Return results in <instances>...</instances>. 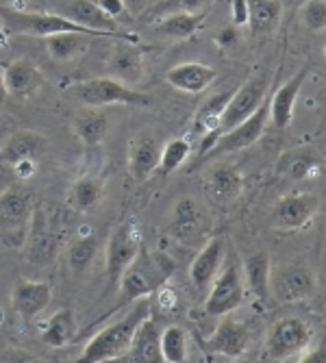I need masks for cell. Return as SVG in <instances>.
Returning a JSON list of instances; mask_svg holds the SVG:
<instances>
[{
	"instance_id": "cell-36",
	"label": "cell",
	"mask_w": 326,
	"mask_h": 363,
	"mask_svg": "<svg viewBox=\"0 0 326 363\" xmlns=\"http://www.w3.org/2000/svg\"><path fill=\"white\" fill-rule=\"evenodd\" d=\"M189 152H191V146H189L187 140H183V138L170 140L166 146L161 148V159H159V168L157 170L161 174H172V172H176L183 166V163L187 161Z\"/></svg>"
},
{
	"instance_id": "cell-22",
	"label": "cell",
	"mask_w": 326,
	"mask_h": 363,
	"mask_svg": "<svg viewBox=\"0 0 326 363\" xmlns=\"http://www.w3.org/2000/svg\"><path fill=\"white\" fill-rule=\"evenodd\" d=\"M311 68L309 65H303V68L293 74L289 81H285L274 96L270 98V120L276 128H285L289 126L291 118H293V109H296V101H298V94L309 77Z\"/></svg>"
},
{
	"instance_id": "cell-1",
	"label": "cell",
	"mask_w": 326,
	"mask_h": 363,
	"mask_svg": "<svg viewBox=\"0 0 326 363\" xmlns=\"http://www.w3.org/2000/svg\"><path fill=\"white\" fill-rule=\"evenodd\" d=\"M176 270V263L170 255L161 250H140L133 263L120 277V294L116 301V311L124 305H133L140 298H148L150 294L166 285Z\"/></svg>"
},
{
	"instance_id": "cell-29",
	"label": "cell",
	"mask_w": 326,
	"mask_h": 363,
	"mask_svg": "<svg viewBox=\"0 0 326 363\" xmlns=\"http://www.w3.org/2000/svg\"><path fill=\"white\" fill-rule=\"evenodd\" d=\"M205 11H172L166 13L161 20H157L154 30L163 38H170V40H187L191 35L198 33V28L205 22Z\"/></svg>"
},
{
	"instance_id": "cell-2",
	"label": "cell",
	"mask_w": 326,
	"mask_h": 363,
	"mask_svg": "<svg viewBox=\"0 0 326 363\" xmlns=\"http://www.w3.org/2000/svg\"><path fill=\"white\" fill-rule=\"evenodd\" d=\"M150 315V301L148 298H140L133 303L120 320H116L113 324L105 326L101 333H96L83 348L79 361H87V363H101V361H116L122 359L130 346V340H133L137 326L144 318Z\"/></svg>"
},
{
	"instance_id": "cell-18",
	"label": "cell",
	"mask_w": 326,
	"mask_h": 363,
	"mask_svg": "<svg viewBox=\"0 0 326 363\" xmlns=\"http://www.w3.org/2000/svg\"><path fill=\"white\" fill-rule=\"evenodd\" d=\"M224 259H226L224 238H211L203 246V250L196 255V259L191 261L189 279H191L193 287L198 291H209L213 279L218 277L220 268L224 266Z\"/></svg>"
},
{
	"instance_id": "cell-3",
	"label": "cell",
	"mask_w": 326,
	"mask_h": 363,
	"mask_svg": "<svg viewBox=\"0 0 326 363\" xmlns=\"http://www.w3.org/2000/svg\"><path fill=\"white\" fill-rule=\"evenodd\" d=\"M65 94L77 98L83 107H111V105H135L148 107L152 101L150 96L133 89L130 85L113 79V77H96L83 79L65 87Z\"/></svg>"
},
{
	"instance_id": "cell-33",
	"label": "cell",
	"mask_w": 326,
	"mask_h": 363,
	"mask_svg": "<svg viewBox=\"0 0 326 363\" xmlns=\"http://www.w3.org/2000/svg\"><path fill=\"white\" fill-rule=\"evenodd\" d=\"M77 335V318L72 309H59L46 324L42 342L48 348H63L68 346Z\"/></svg>"
},
{
	"instance_id": "cell-24",
	"label": "cell",
	"mask_w": 326,
	"mask_h": 363,
	"mask_svg": "<svg viewBox=\"0 0 326 363\" xmlns=\"http://www.w3.org/2000/svg\"><path fill=\"white\" fill-rule=\"evenodd\" d=\"M205 189L213 203L231 205L237 201L244 189V177L235 166H218L207 174Z\"/></svg>"
},
{
	"instance_id": "cell-25",
	"label": "cell",
	"mask_w": 326,
	"mask_h": 363,
	"mask_svg": "<svg viewBox=\"0 0 326 363\" xmlns=\"http://www.w3.org/2000/svg\"><path fill=\"white\" fill-rule=\"evenodd\" d=\"M109 126H111V122L101 107H83L74 113V120H72L74 135L87 148L101 146L109 133Z\"/></svg>"
},
{
	"instance_id": "cell-23",
	"label": "cell",
	"mask_w": 326,
	"mask_h": 363,
	"mask_svg": "<svg viewBox=\"0 0 326 363\" xmlns=\"http://www.w3.org/2000/svg\"><path fill=\"white\" fill-rule=\"evenodd\" d=\"M126 361L133 363H161V326L154 318H144L137 331L130 340V346L124 354Z\"/></svg>"
},
{
	"instance_id": "cell-38",
	"label": "cell",
	"mask_w": 326,
	"mask_h": 363,
	"mask_svg": "<svg viewBox=\"0 0 326 363\" xmlns=\"http://www.w3.org/2000/svg\"><path fill=\"white\" fill-rule=\"evenodd\" d=\"M300 18L313 33L326 28V0H307L300 7Z\"/></svg>"
},
{
	"instance_id": "cell-44",
	"label": "cell",
	"mask_w": 326,
	"mask_h": 363,
	"mask_svg": "<svg viewBox=\"0 0 326 363\" xmlns=\"http://www.w3.org/2000/svg\"><path fill=\"white\" fill-rule=\"evenodd\" d=\"M13 170L22 181H26V179H30L33 174L38 172V161H20L13 166Z\"/></svg>"
},
{
	"instance_id": "cell-45",
	"label": "cell",
	"mask_w": 326,
	"mask_h": 363,
	"mask_svg": "<svg viewBox=\"0 0 326 363\" xmlns=\"http://www.w3.org/2000/svg\"><path fill=\"white\" fill-rule=\"evenodd\" d=\"M9 98V94H7V87H5V79H3V68H0V109H3V105H5V101Z\"/></svg>"
},
{
	"instance_id": "cell-47",
	"label": "cell",
	"mask_w": 326,
	"mask_h": 363,
	"mask_svg": "<svg viewBox=\"0 0 326 363\" xmlns=\"http://www.w3.org/2000/svg\"><path fill=\"white\" fill-rule=\"evenodd\" d=\"M9 3H20V0H9Z\"/></svg>"
},
{
	"instance_id": "cell-7",
	"label": "cell",
	"mask_w": 326,
	"mask_h": 363,
	"mask_svg": "<svg viewBox=\"0 0 326 363\" xmlns=\"http://www.w3.org/2000/svg\"><path fill=\"white\" fill-rule=\"evenodd\" d=\"M0 22L7 26V30L18 33V35H30V38H48L63 30H77V33H85V35L96 38V33H91L89 28L77 24L68 16H57V13H24L16 9H5Z\"/></svg>"
},
{
	"instance_id": "cell-4",
	"label": "cell",
	"mask_w": 326,
	"mask_h": 363,
	"mask_svg": "<svg viewBox=\"0 0 326 363\" xmlns=\"http://www.w3.org/2000/svg\"><path fill=\"white\" fill-rule=\"evenodd\" d=\"M313 342L311 326L300 318H281L272 324L264 344V359L285 361L300 357Z\"/></svg>"
},
{
	"instance_id": "cell-17",
	"label": "cell",
	"mask_w": 326,
	"mask_h": 363,
	"mask_svg": "<svg viewBox=\"0 0 326 363\" xmlns=\"http://www.w3.org/2000/svg\"><path fill=\"white\" fill-rule=\"evenodd\" d=\"M50 301H52V287L42 281L20 279L11 291V305L24 324L35 320L50 305Z\"/></svg>"
},
{
	"instance_id": "cell-9",
	"label": "cell",
	"mask_w": 326,
	"mask_h": 363,
	"mask_svg": "<svg viewBox=\"0 0 326 363\" xmlns=\"http://www.w3.org/2000/svg\"><path fill=\"white\" fill-rule=\"evenodd\" d=\"M315 279L305 263H287L270 277V294L283 305L300 303L313 294Z\"/></svg>"
},
{
	"instance_id": "cell-35",
	"label": "cell",
	"mask_w": 326,
	"mask_h": 363,
	"mask_svg": "<svg viewBox=\"0 0 326 363\" xmlns=\"http://www.w3.org/2000/svg\"><path fill=\"white\" fill-rule=\"evenodd\" d=\"M161 357L168 363H183L187 359V333L185 328L172 324L161 331Z\"/></svg>"
},
{
	"instance_id": "cell-34",
	"label": "cell",
	"mask_w": 326,
	"mask_h": 363,
	"mask_svg": "<svg viewBox=\"0 0 326 363\" xmlns=\"http://www.w3.org/2000/svg\"><path fill=\"white\" fill-rule=\"evenodd\" d=\"M105 194V185L96 177H81L72 183L70 189V203L77 211H91L94 207L101 205Z\"/></svg>"
},
{
	"instance_id": "cell-39",
	"label": "cell",
	"mask_w": 326,
	"mask_h": 363,
	"mask_svg": "<svg viewBox=\"0 0 326 363\" xmlns=\"http://www.w3.org/2000/svg\"><path fill=\"white\" fill-rule=\"evenodd\" d=\"M209 0H161L157 7L150 9V13H172V11H205Z\"/></svg>"
},
{
	"instance_id": "cell-12",
	"label": "cell",
	"mask_w": 326,
	"mask_h": 363,
	"mask_svg": "<svg viewBox=\"0 0 326 363\" xmlns=\"http://www.w3.org/2000/svg\"><path fill=\"white\" fill-rule=\"evenodd\" d=\"M24 240H26L24 242V257L28 263H33V266H48L59 250V242H57L55 230L50 228L46 213L38 205H35V211H33V218L28 222Z\"/></svg>"
},
{
	"instance_id": "cell-41",
	"label": "cell",
	"mask_w": 326,
	"mask_h": 363,
	"mask_svg": "<svg viewBox=\"0 0 326 363\" xmlns=\"http://www.w3.org/2000/svg\"><path fill=\"white\" fill-rule=\"evenodd\" d=\"M231 20H233V26H237V28L248 24V0H233Z\"/></svg>"
},
{
	"instance_id": "cell-37",
	"label": "cell",
	"mask_w": 326,
	"mask_h": 363,
	"mask_svg": "<svg viewBox=\"0 0 326 363\" xmlns=\"http://www.w3.org/2000/svg\"><path fill=\"white\" fill-rule=\"evenodd\" d=\"M98 252V238L96 235H85L72 242L68 250V266L72 272H83L89 263L94 261Z\"/></svg>"
},
{
	"instance_id": "cell-43",
	"label": "cell",
	"mask_w": 326,
	"mask_h": 363,
	"mask_svg": "<svg viewBox=\"0 0 326 363\" xmlns=\"http://www.w3.org/2000/svg\"><path fill=\"white\" fill-rule=\"evenodd\" d=\"M237 40H240V30H237V26L222 28V30H220V35L215 38L218 46H222V48H231V46H235Z\"/></svg>"
},
{
	"instance_id": "cell-15",
	"label": "cell",
	"mask_w": 326,
	"mask_h": 363,
	"mask_svg": "<svg viewBox=\"0 0 326 363\" xmlns=\"http://www.w3.org/2000/svg\"><path fill=\"white\" fill-rule=\"evenodd\" d=\"M7 94L16 101H28L44 87V74L30 59H13L3 68Z\"/></svg>"
},
{
	"instance_id": "cell-10",
	"label": "cell",
	"mask_w": 326,
	"mask_h": 363,
	"mask_svg": "<svg viewBox=\"0 0 326 363\" xmlns=\"http://www.w3.org/2000/svg\"><path fill=\"white\" fill-rule=\"evenodd\" d=\"M168 230H170V235L181 244H196L201 238L207 235L209 216L196 198L185 196L181 201H176V205L172 209Z\"/></svg>"
},
{
	"instance_id": "cell-40",
	"label": "cell",
	"mask_w": 326,
	"mask_h": 363,
	"mask_svg": "<svg viewBox=\"0 0 326 363\" xmlns=\"http://www.w3.org/2000/svg\"><path fill=\"white\" fill-rule=\"evenodd\" d=\"M96 3V7L101 9V11H105L109 18H113V20H118L124 11H126V5H124V0H94Z\"/></svg>"
},
{
	"instance_id": "cell-28",
	"label": "cell",
	"mask_w": 326,
	"mask_h": 363,
	"mask_svg": "<svg viewBox=\"0 0 326 363\" xmlns=\"http://www.w3.org/2000/svg\"><path fill=\"white\" fill-rule=\"evenodd\" d=\"M244 283L250 289V294L257 301L268 303L270 301V277H272V266H270V257L268 252H257L244 259L242 266Z\"/></svg>"
},
{
	"instance_id": "cell-8",
	"label": "cell",
	"mask_w": 326,
	"mask_h": 363,
	"mask_svg": "<svg viewBox=\"0 0 326 363\" xmlns=\"http://www.w3.org/2000/svg\"><path fill=\"white\" fill-rule=\"evenodd\" d=\"M140 250H142V238L137 224L133 220L118 224L107 242V281L111 287L120 283V277L133 263Z\"/></svg>"
},
{
	"instance_id": "cell-42",
	"label": "cell",
	"mask_w": 326,
	"mask_h": 363,
	"mask_svg": "<svg viewBox=\"0 0 326 363\" xmlns=\"http://www.w3.org/2000/svg\"><path fill=\"white\" fill-rule=\"evenodd\" d=\"M296 361L300 363H326V344H320L317 348H307Z\"/></svg>"
},
{
	"instance_id": "cell-30",
	"label": "cell",
	"mask_w": 326,
	"mask_h": 363,
	"mask_svg": "<svg viewBox=\"0 0 326 363\" xmlns=\"http://www.w3.org/2000/svg\"><path fill=\"white\" fill-rule=\"evenodd\" d=\"M322 166V159L315 148H296L289 150L279 161V172L291 181H303L313 177Z\"/></svg>"
},
{
	"instance_id": "cell-19",
	"label": "cell",
	"mask_w": 326,
	"mask_h": 363,
	"mask_svg": "<svg viewBox=\"0 0 326 363\" xmlns=\"http://www.w3.org/2000/svg\"><path fill=\"white\" fill-rule=\"evenodd\" d=\"M233 91H222V94H215L211 98L201 105V109L196 111V118H193V130L196 133L203 135V142H201V155L205 157L209 152V148L215 144V140L220 138V122H222V113L231 101Z\"/></svg>"
},
{
	"instance_id": "cell-32",
	"label": "cell",
	"mask_w": 326,
	"mask_h": 363,
	"mask_svg": "<svg viewBox=\"0 0 326 363\" xmlns=\"http://www.w3.org/2000/svg\"><path fill=\"white\" fill-rule=\"evenodd\" d=\"M91 35H85V33H77V30H63V33H55V35L46 38V50L55 61L68 63L74 61L77 57H81L87 48L85 40Z\"/></svg>"
},
{
	"instance_id": "cell-11",
	"label": "cell",
	"mask_w": 326,
	"mask_h": 363,
	"mask_svg": "<svg viewBox=\"0 0 326 363\" xmlns=\"http://www.w3.org/2000/svg\"><path fill=\"white\" fill-rule=\"evenodd\" d=\"M35 211V196L24 185H9L0 194V228L3 233H24Z\"/></svg>"
},
{
	"instance_id": "cell-46",
	"label": "cell",
	"mask_w": 326,
	"mask_h": 363,
	"mask_svg": "<svg viewBox=\"0 0 326 363\" xmlns=\"http://www.w3.org/2000/svg\"><path fill=\"white\" fill-rule=\"evenodd\" d=\"M5 26H3V22H0V44H5Z\"/></svg>"
},
{
	"instance_id": "cell-26",
	"label": "cell",
	"mask_w": 326,
	"mask_h": 363,
	"mask_svg": "<svg viewBox=\"0 0 326 363\" xmlns=\"http://www.w3.org/2000/svg\"><path fill=\"white\" fill-rule=\"evenodd\" d=\"M161 146L150 135H137L128 146V172L135 181L150 179L152 172L159 168Z\"/></svg>"
},
{
	"instance_id": "cell-5",
	"label": "cell",
	"mask_w": 326,
	"mask_h": 363,
	"mask_svg": "<svg viewBox=\"0 0 326 363\" xmlns=\"http://www.w3.org/2000/svg\"><path fill=\"white\" fill-rule=\"evenodd\" d=\"M246 298V283L237 261H228L220 268L218 277L213 279L207 301H205V313L213 318H222L226 313H233L242 307Z\"/></svg>"
},
{
	"instance_id": "cell-16",
	"label": "cell",
	"mask_w": 326,
	"mask_h": 363,
	"mask_svg": "<svg viewBox=\"0 0 326 363\" xmlns=\"http://www.w3.org/2000/svg\"><path fill=\"white\" fill-rule=\"evenodd\" d=\"M224 320L215 326L213 335L207 340V348L213 354H222L228 359H237L246 352L250 344V328L231 315H222Z\"/></svg>"
},
{
	"instance_id": "cell-13",
	"label": "cell",
	"mask_w": 326,
	"mask_h": 363,
	"mask_svg": "<svg viewBox=\"0 0 326 363\" xmlns=\"http://www.w3.org/2000/svg\"><path fill=\"white\" fill-rule=\"evenodd\" d=\"M266 91H268V81L264 77L248 79L240 89H235L222 113L220 135L226 133L228 128H233L235 124H240L242 120H246L250 113H254L259 105L266 101Z\"/></svg>"
},
{
	"instance_id": "cell-21",
	"label": "cell",
	"mask_w": 326,
	"mask_h": 363,
	"mask_svg": "<svg viewBox=\"0 0 326 363\" xmlns=\"http://www.w3.org/2000/svg\"><path fill=\"white\" fill-rule=\"evenodd\" d=\"M218 79V70L201 61H185L166 72V81L183 94H203Z\"/></svg>"
},
{
	"instance_id": "cell-27",
	"label": "cell",
	"mask_w": 326,
	"mask_h": 363,
	"mask_svg": "<svg viewBox=\"0 0 326 363\" xmlns=\"http://www.w3.org/2000/svg\"><path fill=\"white\" fill-rule=\"evenodd\" d=\"M48 150V142L38 130H16L3 146V161L13 168L20 161H38Z\"/></svg>"
},
{
	"instance_id": "cell-20",
	"label": "cell",
	"mask_w": 326,
	"mask_h": 363,
	"mask_svg": "<svg viewBox=\"0 0 326 363\" xmlns=\"http://www.w3.org/2000/svg\"><path fill=\"white\" fill-rule=\"evenodd\" d=\"M107 72L109 77L126 83V85H137L144 79V55L135 46V42L122 40L116 44L109 61H107Z\"/></svg>"
},
{
	"instance_id": "cell-14",
	"label": "cell",
	"mask_w": 326,
	"mask_h": 363,
	"mask_svg": "<svg viewBox=\"0 0 326 363\" xmlns=\"http://www.w3.org/2000/svg\"><path fill=\"white\" fill-rule=\"evenodd\" d=\"M317 207L320 203L313 194H285L279 198L272 209V224L283 230H298L311 224V220L317 213Z\"/></svg>"
},
{
	"instance_id": "cell-31",
	"label": "cell",
	"mask_w": 326,
	"mask_h": 363,
	"mask_svg": "<svg viewBox=\"0 0 326 363\" xmlns=\"http://www.w3.org/2000/svg\"><path fill=\"white\" fill-rule=\"evenodd\" d=\"M281 0H248V26L254 35H270L281 24Z\"/></svg>"
},
{
	"instance_id": "cell-6",
	"label": "cell",
	"mask_w": 326,
	"mask_h": 363,
	"mask_svg": "<svg viewBox=\"0 0 326 363\" xmlns=\"http://www.w3.org/2000/svg\"><path fill=\"white\" fill-rule=\"evenodd\" d=\"M268 122H270V98H266V101L259 105V109L254 113H250L246 120H242L233 128H228L226 133H222L215 140V144L209 148L205 159L240 152V150L252 146L254 142H259L261 138H264L266 128H268Z\"/></svg>"
}]
</instances>
